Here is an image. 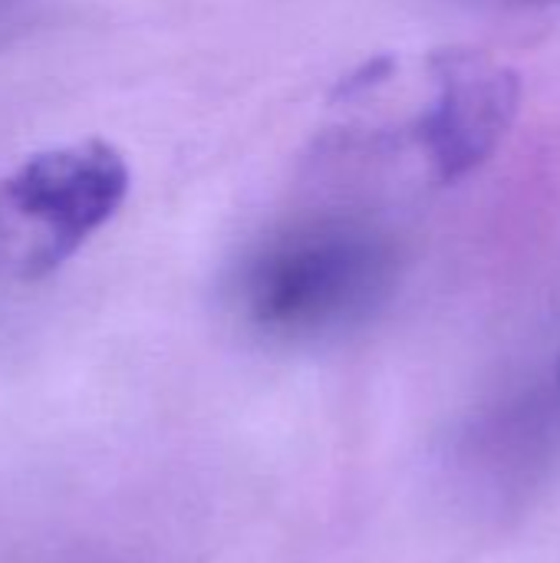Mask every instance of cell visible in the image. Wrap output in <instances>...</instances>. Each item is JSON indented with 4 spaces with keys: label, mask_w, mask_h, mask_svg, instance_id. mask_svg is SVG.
Masks as SVG:
<instances>
[{
    "label": "cell",
    "mask_w": 560,
    "mask_h": 563,
    "mask_svg": "<svg viewBox=\"0 0 560 563\" xmlns=\"http://www.w3.org/2000/svg\"><path fill=\"white\" fill-rule=\"evenodd\" d=\"M393 244L356 218H310L271 234L241 267L244 320L274 340H317L366 317L389 290Z\"/></svg>",
    "instance_id": "cell-1"
},
{
    "label": "cell",
    "mask_w": 560,
    "mask_h": 563,
    "mask_svg": "<svg viewBox=\"0 0 560 563\" xmlns=\"http://www.w3.org/2000/svg\"><path fill=\"white\" fill-rule=\"evenodd\" d=\"M129 165L102 139L30 155L0 181V257L20 277H43L69 261L129 195Z\"/></svg>",
    "instance_id": "cell-2"
},
{
    "label": "cell",
    "mask_w": 560,
    "mask_h": 563,
    "mask_svg": "<svg viewBox=\"0 0 560 563\" xmlns=\"http://www.w3.org/2000/svg\"><path fill=\"white\" fill-rule=\"evenodd\" d=\"M436 96L419 119V142L436 178L455 181L485 165L521 106V76L479 49H439L429 59Z\"/></svg>",
    "instance_id": "cell-3"
}]
</instances>
